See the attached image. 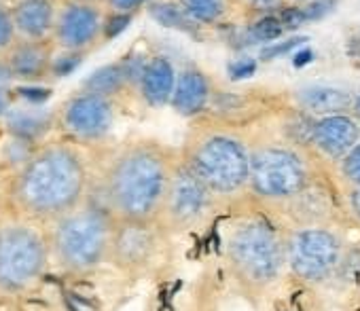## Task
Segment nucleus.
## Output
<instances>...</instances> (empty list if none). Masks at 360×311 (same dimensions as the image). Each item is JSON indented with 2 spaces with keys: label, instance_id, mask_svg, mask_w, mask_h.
Here are the masks:
<instances>
[{
  "label": "nucleus",
  "instance_id": "obj_17",
  "mask_svg": "<svg viewBox=\"0 0 360 311\" xmlns=\"http://www.w3.org/2000/svg\"><path fill=\"white\" fill-rule=\"evenodd\" d=\"M176 72L169 60L157 55L146 60L140 81H138V91L140 98L150 106V108H161L172 102L174 87H176Z\"/></svg>",
  "mask_w": 360,
  "mask_h": 311
},
{
  "label": "nucleus",
  "instance_id": "obj_39",
  "mask_svg": "<svg viewBox=\"0 0 360 311\" xmlns=\"http://www.w3.org/2000/svg\"><path fill=\"white\" fill-rule=\"evenodd\" d=\"M290 3H297V5H299V3H303V5H305V3H309V0H290Z\"/></svg>",
  "mask_w": 360,
  "mask_h": 311
},
{
  "label": "nucleus",
  "instance_id": "obj_21",
  "mask_svg": "<svg viewBox=\"0 0 360 311\" xmlns=\"http://www.w3.org/2000/svg\"><path fill=\"white\" fill-rule=\"evenodd\" d=\"M148 9H150L153 20L165 28H174V30L187 32V34H195L202 28L195 20L189 18V13L183 9V5H180L178 0L176 3H172V0H155Z\"/></svg>",
  "mask_w": 360,
  "mask_h": 311
},
{
  "label": "nucleus",
  "instance_id": "obj_8",
  "mask_svg": "<svg viewBox=\"0 0 360 311\" xmlns=\"http://www.w3.org/2000/svg\"><path fill=\"white\" fill-rule=\"evenodd\" d=\"M49 246L30 223H7L0 227V290L22 292L32 286L47 265Z\"/></svg>",
  "mask_w": 360,
  "mask_h": 311
},
{
  "label": "nucleus",
  "instance_id": "obj_10",
  "mask_svg": "<svg viewBox=\"0 0 360 311\" xmlns=\"http://www.w3.org/2000/svg\"><path fill=\"white\" fill-rule=\"evenodd\" d=\"M108 11L104 5L81 3V0H60L51 43L66 55L81 58L106 39Z\"/></svg>",
  "mask_w": 360,
  "mask_h": 311
},
{
  "label": "nucleus",
  "instance_id": "obj_32",
  "mask_svg": "<svg viewBox=\"0 0 360 311\" xmlns=\"http://www.w3.org/2000/svg\"><path fill=\"white\" fill-rule=\"evenodd\" d=\"M242 3L255 11V13H263V15H269V13H276L282 9V3L284 0H242Z\"/></svg>",
  "mask_w": 360,
  "mask_h": 311
},
{
  "label": "nucleus",
  "instance_id": "obj_19",
  "mask_svg": "<svg viewBox=\"0 0 360 311\" xmlns=\"http://www.w3.org/2000/svg\"><path fill=\"white\" fill-rule=\"evenodd\" d=\"M288 208V214L295 220V227L305 225H330V197L326 191H322L316 180L299 193L295 199L284 204Z\"/></svg>",
  "mask_w": 360,
  "mask_h": 311
},
{
  "label": "nucleus",
  "instance_id": "obj_29",
  "mask_svg": "<svg viewBox=\"0 0 360 311\" xmlns=\"http://www.w3.org/2000/svg\"><path fill=\"white\" fill-rule=\"evenodd\" d=\"M301 45H307V39H305V37H292V39H288V41H284V43H280V45L261 49L259 58H261V60H274V58H280V55H284V53L295 51V49L301 47Z\"/></svg>",
  "mask_w": 360,
  "mask_h": 311
},
{
  "label": "nucleus",
  "instance_id": "obj_34",
  "mask_svg": "<svg viewBox=\"0 0 360 311\" xmlns=\"http://www.w3.org/2000/svg\"><path fill=\"white\" fill-rule=\"evenodd\" d=\"M131 15H119V13H108V20H106V39L119 34L127 24H129Z\"/></svg>",
  "mask_w": 360,
  "mask_h": 311
},
{
  "label": "nucleus",
  "instance_id": "obj_26",
  "mask_svg": "<svg viewBox=\"0 0 360 311\" xmlns=\"http://www.w3.org/2000/svg\"><path fill=\"white\" fill-rule=\"evenodd\" d=\"M335 279L343 284H356L360 282V248H347L343 254V260L339 265V271Z\"/></svg>",
  "mask_w": 360,
  "mask_h": 311
},
{
  "label": "nucleus",
  "instance_id": "obj_31",
  "mask_svg": "<svg viewBox=\"0 0 360 311\" xmlns=\"http://www.w3.org/2000/svg\"><path fill=\"white\" fill-rule=\"evenodd\" d=\"M257 72V60H250V58H244V60H238V62H231L229 64V77L233 81H240V79H248Z\"/></svg>",
  "mask_w": 360,
  "mask_h": 311
},
{
  "label": "nucleus",
  "instance_id": "obj_37",
  "mask_svg": "<svg viewBox=\"0 0 360 311\" xmlns=\"http://www.w3.org/2000/svg\"><path fill=\"white\" fill-rule=\"evenodd\" d=\"M352 114L360 121V93L354 95V104H352Z\"/></svg>",
  "mask_w": 360,
  "mask_h": 311
},
{
  "label": "nucleus",
  "instance_id": "obj_6",
  "mask_svg": "<svg viewBox=\"0 0 360 311\" xmlns=\"http://www.w3.org/2000/svg\"><path fill=\"white\" fill-rule=\"evenodd\" d=\"M314 183L307 154L292 142L250 148V193L267 204H288Z\"/></svg>",
  "mask_w": 360,
  "mask_h": 311
},
{
  "label": "nucleus",
  "instance_id": "obj_27",
  "mask_svg": "<svg viewBox=\"0 0 360 311\" xmlns=\"http://www.w3.org/2000/svg\"><path fill=\"white\" fill-rule=\"evenodd\" d=\"M155 0H104V9L108 13H119V15H134L136 11L150 7Z\"/></svg>",
  "mask_w": 360,
  "mask_h": 311
},
{
  "label": "nucleus",
  "instance_id": "obj_25",
  "mask_svg": "<svg viewBox=\"0 0 360 311\" xmlns=\"http://www.w3.org/2000/svg\"><path fill=\"white\" fill-rule=\"evenodd\" d=\"M339 178L347 185V189L360 187V142L337 164Z\"/></svg>",
  "mask_w": 360,
  "mask_h": 311
},
{
  "label": "nucleus",
  "instance_id": "obj_16",
  "mask_svg": "<svg viewBox=\"0 0 360 311\" xmlns=\"http://www.w3.org/2000/svg\"><path fill=\"white\" fill-rule=\"evenodd\" d=\"M212 98V83L206 72L198 68H185L176 79L172 108L183 117H195L206 110Z\"/></svg>",
  "mask_w": 360,
  "mask_h": 311
},
{
  "label": "nucleus",
  "instance_id": "obj_24",
  "mask_svg": "<svg viewBox=\"0 0 360 311\" xmlns=\"http://www.w3.org/2000/svg\"><path fill=\"white\" fill-rule=\"evenodd\" d=\"M18 41H20V37H18V30H15L11 5H7V3L0 0V58H5L13 49V45Z\"/></svg>",
  "mask_w": 360,
  "mask_h": 311
},
{
  "label": "nucleus",
  "instance_id": "obj_3",
  "mask_svg": "<svg viewBox=\"0 0 360 311\" xmlns=\"http://www.w3.org/2000/svg\"><path fill=\"white\" fill-rule=\"evenodd\" d=\"M183 161L217 199H231L250 189V148L233 131L206 129L198 133Z\"/></svg>",
  "mask_w": 360,
  "mask_h": 311
},
{
  "label": "nucleus",
  "instance_id": "obj_7",
  "mask_svg": "<svg viewBox=\"0 0 360 311\" xmlns=\"http://www.w3.org/2000/svg\"><path fill=\"white\" fill-rule=\"evenodd\" d=\"M288 271L311 286L335 279L347 250L341 233L330 225L292 227L284 233Z\"/></svg>",
  "mask_w": 360,
  "mask_h": 311
},
{
  "label": "nucleus",
  "instance_id": "obj_18",
  "mask_svg": "<svg viewBox=\"0 0 360 311\" xmlns=\"http://www.w3.org/2000/svg\"><path fill=\"white\" fill-rule=\"evenodd\" d=\"M297 104L301 110L314 119L352 112L354 95L347 89L330 87V85H309L297 93Z\"/></svg>",
  "mask_w": 360,
  "mask_h": 311
},
{
  "label": "nucleus",
  "instance_id": "obj_36",
  "mask_svg": "<svg viewBox=\"0 0 360 311\" xmlns=\"http://www.w3.org/2000/svg\"><path fill=\"white\" fill-rule=\"evenodd\" d=\"M9 81H13V79H11V74H9V70H7L5 60L0 58V85H3V83H9Z\"/></svg>",
  "mask_w": 360,
  "mask_h": 311
},
{
  "label": "nucleus",
  "instance_id": "obj_1",
  "mask_svg": "<svg viewBox=\"0 0 360 311\" xmlns=\"http://www.w3.org/2000/svg\"><path fill=\"white\" fill-rule=\"evenodd\" d=\"M89 168L75 142H49L15 170L11 199L32 220H58L87 201Z\"/></svg>",
  "mask_w": 360,
  "mask_h": 311
},
{
  "label": "nucleus",
  "instance_id": "obj_14",
  "mask_svg": "<svg viewBox=\"0 0 360 311\" xmlns=\"http://www.w3.org/2000/svg\"><path fill=\"white\" fill-rule=\"evenodd\" d=\"M53 53H56V47L51 41L47 43L18 41L3 60L13 81L39 83L56 70Z\"/></svg>",
  "mask_w": 360,
  "mask_h": 311
},
{
  "label": "nucleus",
  "instance_id": "obj_4",
  "mask_svg": "<svg viewBox=\"0 0 360 311\" xmlns=\"http://www.w3.org/2000/svg\"><path fill=\"white\" fill-rule=\"evenodd\" d=\"M225 258L231 273L255 290L276 284L286 267L284 233L265 218L236 223L225 239Z\"/></svg>",
  "mask_w": 360,
  "mask_h": 311
},
{
  "label": "nucleus",
  "instance_id": "obj_15",
  "mask_svg": "<svg viewBox=\"0 0 360 311\" xmlns=\"http://www.w3.org/2000/svg\"><path fill=\"white\" fill-rule=\"evenodd\" d=\"M60 0H15L11 5L20 41L47 43L53 37Z\"/></svg>",
  "mask_w": 360,
  "mask_h": 311
},
{
  "label": "nucleus",
  "instance_id": "obj_12",
  "mask_svg": "<svg viewBox=\"0 0 360 311\" xmlns=\"http://www.w3.org/2000/svg\"><path fill=\"white\" fill-rule=\"evenodd\" d=\"M157 252V223L117 220L110 246V260L123 269H138Z\"/></svg>",
  "mask_w": 360,
  "mask_h": 311
},
{
  "label": "nucleus",
  "instance_id": "obj_30",
  "mask_svg": "<svg viewBox=\"0 0 360 311\" xmlns=\"http://www.w3.org/2000/svg\"><path fill=\"white\" fill-rule=\"evenodd\" d=\"M280 22L284 26V30H297L299 26H303L307 20H305V13H303V7H288V9H280Z\"/></svg>",
  "mask_w": 360,
  "mask_h": 311
},
{
  "label": "nucleus",
  "instance_id": "obj_22",
  "mask_svg": "<svg viewBox=\"0 0 360 311\" xmlns=\"http://www.w3.org/2000/svg\"><path fill=\"white\" fill-rule=\"evenodd\" d=\"M178 3L200 26L221 24L229 11V0H178Z\"/></svg>",
  "mask_w": 360,
  "mask_h": 311
},
{
  "label": "nucleus",
  "instance_id": "obj_20",
  "mask_svg": "<svg viewBox=\"0 0 360 311\" xmlns=\"http://www.w3.org/2000/svg\"><path fill=\"white\" fill-rule=\"evenodd\" d=\"M125 85H129L127 68H125V62H119V64H108V66L96 70L85 81L83 89L104 95V98H115L121 89H125Z\"/></svg>",
  "mask_w": 360,
  "mask_h": 311
},
{
  "label": "nucleus",
  "instance_id": "obj_28",
  "mask_svg": "<svg viewBox=\"0 0 360 311\" xmlns=\"http://www.w3.org/2000/svg\"><path fill=\"white\" fill-rule=\"evenodd\" d=\"M337 3H339V0H309V3L303 5L305 20H307V22H316V20L326 18L328 13L335 11Z\"/></svg>",
  "mask_w": 360,
  "mask_h": 311
},
{
  "label": "nucleus",
  "instance_id": "obj_38",
  "mask_svg": "<svg viewBox=\"0 0 360 311\" xmlns=\"http://www.w3.org/2000/svg\"><path fill=\"white\" fill-rule=\"evenodd\" d=\"M81 3H96V5H104V0H81Z\"/></svg>",
  "mask_w": 360,
  "mask_h": 311
},
{
  "label": "nucleus",
  "instance_id": "obj_35",
  "mask_svg": "<svg viewBox=\"0 0 360 311\" xmlns=\"http://www.w3.org/2000/svg\"><path fill=\"white\" fill-rule=\"evenodd\" d=\"M311 58H314L311 49H299V51L295 53V58H292V64H295V68H303L305 64L311 62Z\"/></svg>",
  "mask_w": 360,
  "mask_h": 311
},
{
  "label": "nucleus",
  "instance_id": "obj_11",
  "mask_svg": "<svg viewBox=\"0 0 360 311\" xmlns=\"http://www.w3.org/2000/svg\"><path fill=\"white\" fill-rule=\"evenodd\" d=\"M58 123L68 142L94 144L108 135L115 123L112 98H104L91 91L75 93L64 102L58 114Z\"/></svg>",
  "mask_w": 360,
  "mask_h": 311
},
{
  "label": "nucleus",
  "instance_id": "obj_9",
  "mask_svg": "<svg viewBox=\"0 0 360 311\" xmlns=\"http://www.w3.org/2000/svg\"><path fill=\"white\" fill-rule=\"evenodd\" d=\"M214 199L217 197L212 195V191L195 176V172L185 161H176L159 223L176 231L193 229L206 220L214 206Z\"/></svg>",
  "mask_w": 360,
  "mask_h": 311
},
{
  "label": "nucleus",
  "instance_id": "obj_33",
  "mask_svg": "<svg viewBox=\"0 0 360 311\" xmlns=\"http://www.w3.org/2000/svg\"><path fill=\"white\" fill-rule=\"evenodd\" d=\"M345 208H347L349 218L360 227V187H356V189H347Z\"/></svg>",
  "mask_w": 360,
  "mask_h": 311
},
{
  "label": "nucleus",
  "instance_id": "obj_2",
  "mask_svg": "<svg viewBox=\"0 0 360 311\" xmlns=\"http://www.w3.org/2000/svg\"><path fill=\"white\" fill-rule=\"evenodd\" d=\"M176 161L155 142L123 146L102 178V206L115 220L159 223Z\"/></svg>",
  "mask_w": 360,
  "mask_h": 311
},
{
  "label": "nucleus",
  "instance_id": "obj_13",
  "mask_svg": "<svg viewBox=\"0 0 360 311\" xmlns=\"http://www.w3.org/2000/svg\"><path fill=\"white\" fill-rule=\"evenodd\" d=\"M360 142V121L352 112L314 119L309 146L320 157L339 164Z\"/></svg>",
  "mask_w": 360,
  "mask_h": 311
},
{
  "label": "nucleus",
  "instance_id": "obj_5",
  "mask_svg": "<svg viewBox=\"0 0 360 311\" xmlns=\"http://www.w3.org/2000/svg\"><path fill=\"white\" fill-rule=\"evenodd\" d=\"M115 225L112 214L91 201L53 220L51 248L60 265L70 273H89L110 260Z\"/></svg>",
  "mask_w": 360,
  "mask_h": 311
},
{
  "label": "nucleus",
  "instance_id": "obj_23",
  "mask_svg": "<svg viewBox=\"0 0 360 311\" xmlns=\"http://www.w3.org/2000/svg\"><path fill=\"white\" fill-rule=\"evenodd\" d=\"M248 34H250V41H255V43H257V41H259V43H267V41L280 39V37L284 34V26H282V22H280L278 15L269 13V15L259 18V20L250 26Z\"/></svg>",
  "mask_w": 360,
  "mask_h": 311
}]
</instances>
